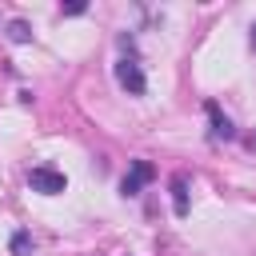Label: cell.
I'll list each match as a JSON object with an SVG mask.
<instances>
[{
    "instance_id": "obj_1",
    "label": "cell",
    "mask_w": 256,
    "mask_h": 256,
    "mask_svg": "<svg viewBox=\"0 0 256 256\" xmlns=\"http://www.w3.org/2000/svg\"><path fill=\"white\" fill-rule=\"evenodd\" d=\"M116 80H120V88H124L128 96H144V92H148V76H144V68H140L136 56L116 60Z\"/></svg>"
},
{
    "instance_id": "obj_2",
    "label": "cell",
    "mask_w": 256,
    "mask_h": 256,
    "mask_svg": "<svg viewBox=\"0 0 256 256\" xmlns=\"http://www.w3.org/2000/svg\"><path fill=\"white\" fill-rule=\"evenodd\" d=\"M28 184H32V192H40V196H60V192L68 188L64 172L52 168V164H36V168L28 172Z\"/></svg>"
},
{
    "instance_id": "obj_3",
    "label": "cell",
    "mask_w": 256,
    "mask_h": 256,
    "mask_svg": "<svg viewBox=\"0 0 256 256\" xmlns=\"http://www.w3.org/2000/svg\"><path fill=\"white\" fill-rule=\"evenodd\" d=\"M152 176H156V168H152L148 160H132L128 176L120 180V196H128V200H132V196H140V188H144V184H148Z\"/></svg>"
},
{
    "instance_id": "obj_4",
    "label": "cell",
    "mask_w": 256,
    "mask_h": 256,
    "mask_svg": "<svg viewBox=\"0 0 256 256\" xmlns=\"http://www.w3.org/2000/svg\"><path fill=\"white\" fill-rule=\"evenodd\" d=\"M204 112H208V124H212V140H236V128H232V120L220 112V104H216V100H208V104H204Z\"/></svg>"
},
{
    "instance_id": "obj_5",
    "label": "cell",
    "mask_w": 256,
    "mask_h": 256,
    "mask_svg": "<svg viewBox=\"0 0 256 256\" xmlns=\"http://www.w3.org/2000/svg\"><path fill=\"white\" fill-rule=\"evenodd\" d=\"M172 212L188 216V180L184 176H172Z\"/></svg>"
},
{
    "instance_id": "obj_6",
    "label": "cell",
    "mask_w": 256,
    "mask_h": 256,
    "mask_svg": "<svg viewBox=\"0 0 256 256\" xmlns=\"http://www.w3.org/2000/svg\"><path fill=\"white\" fill-rule=\"evenodd\" d=\"M4 36H8L12 44H32V24H28V20H8Z\"/></svg>"
},
{
    "instance_id": "obj_7",
    "label": "cell",
    "mask_w": 256,
    "mask_h": 256,
    "mask_svg": "<svg viewBox=\"0 0 256 256\" xmlns=\"http://www.w3.org/2000/svg\"><path fill=\"white\" fill-rule=\"evenodd\" d=\"M28 252H32V236L28 232H16L12 236V256H28Z\"/></svg>"
},
{
    "instance_id": "obj_8",
    "label": "cell",
    "mask_w": 256,
    "mask_h": 256,
    "mask_svg": "<svg viewBox=\"0 0 256 256\" xmlns=\"http://www.w3.org/2000/svg\"><path fill=\"white\" fill-rule=\"evenodd\" d=\"M88 12V0H72V4H60V16H84Z\"/></svg>"
},
{
    "instance_id": "obj_9",
    "label": "cell",
    "mask_w": 256,
    "mask_h": 256,
    "mask_svg": "<svg viewBox=\"0 0 256 256\" xmlns=\"http://www.w3.org/2000/svg\"><path fill=\"white\" fill-rule=\"evenodd\" d=\"M248 44H252V52H256V24H252V36H248Z\"/></svg>"
},
{
    "instance_id": "obj_10",
    "label": "cell",
    "mask_w": 256,
    "mask_h": 256,
    "mask_svg": "<svg viewBox=\"0 0 256 256\" xmlns=\"http://www.w3.org/2000/svg\"><path fill=\"white\" fill-rule=\"evenodd\" d=\"M248 148H256V132H252V136H248Z\"/></svg>"
}]
</instances>
